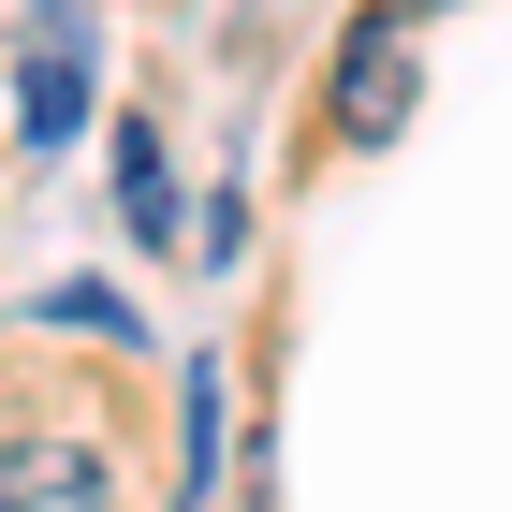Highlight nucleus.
<instances>
[{
  "mask_svg": "<svg viewBox=\"0 0 512 512\" xmlns=\"http://www.w3.org/2000/svg\"><path fill=\"white\" fill-rule=\"evenodd\" d=\"M0 512H118L88 439H0Z\"/></svg>",
  "mask_w": 512,
  "mask_h": 512,
  "instance_id": "2",
  "label": "nucleus"
},
{
  "mask_svg": "<svg viewBox=\"0 0 512 512\" xmlns=\"http://www.w3.org/2000/svg\"><path fill=\"white\" fill-rule=\"evenodd\" d=\"M118 205H132V235H147V249H176V176H161V132H147V118L118 132Z\"/></svg>",
  "mask_w": 512,
  "mask_h": 512,
  "instance_id": "3",
  "label": "nucleus"
},
{
  "mask_svg": "<svg viewBox=\"0 0 512 512\" xmlns=\"http://www.w3.org/2000/svg\"><path fill=\"white\" fill-rule=\"evenodd\" d=\"M395 15H410V30H425V15H454V0H395Z\"/></svg>",
  "mask_w": 512,
  "mask_h": 512,
  "instance_id": "4",
  "label": "nucleus"
},
{
  "mask_svg": "<svg viewBox=\"0 0 512 512\" xmlns=\"http://www.w3.org/2000/svg\"><path fill=\"white\" fill-rule=\"evenodd\" d=\"M410 103H425V74H410V15L381 0V15L337 44V103H322V118H337V147H395Z\"/></svg>",
  "mask_w": 512,
  "mask_h": 512,
  "instance_id": "1",
  "label": "nucleus"
}]
</instances>
